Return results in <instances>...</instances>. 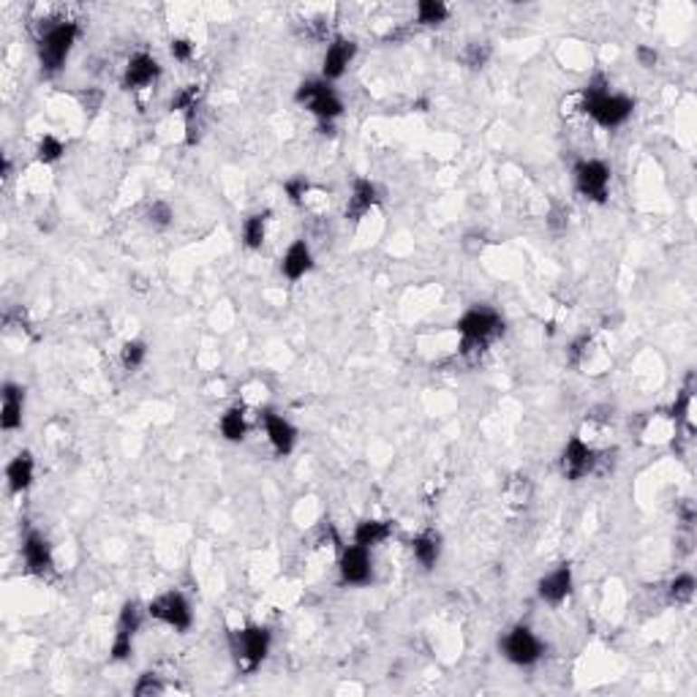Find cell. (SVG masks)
I'll list each match as a JSON object with an SVG mask.
<instances>
[{
	"label": "cell",
	"mask_w": 697,
	"mask_h": 697,
	"mask_svg": "<svg viewBox=\"0 0 697 697\" xmlns=\"http://www.w3.org/2000/svg\"><path fill=\"white\" fill-rule=\"evenodd\" d=\"M580 110H583L586 115H591L597 126H602V129H618V126H624V123L632 118L635 101H632L629 96L610 93L605 77L599 74V77H594V80L580 91Z\"/></svg>",
	"instance_id": "1"
},
{
	"label": "cell",
	"mask_w": 697,
	"mask_h": 697,
	"mask_svg": "<svg viewBox=\"0 0 697 697\" xmlns=\"http://www.w3.org/2000/svg\"><path fill=\"white\" fill-rule=\"evenodd\" d=\"M458 332H461V355L466 358H477L485 352V346L499 335L504 332V321L501 316L488 308V305H477L472 310H466L461 319H458Z\"/></svg>",
	"instance_id": "2"
},
{
	"label": "cell",
	"mask_w": 697,
	"mask_h": 697,
	"mask_svg": "<svg viewBox=\"0 0 697 697\" xmlns=\"http://www.w3.org/2000/svg\"><path fill=\"white\" fill-rule=\"evenodd\" d=\"M77 39H80V25H77V23L61 20V23L50 25V28L42 33V39H39V63H42V74H47V77L58 74V72L66 66V61H69V55H72Z\"/></svg>",
	"instance_id": "3"
},
{
	"label": "cell",
	"mask_w": 697,
	"mask_h": 697,
	"mask_svg": "<svg viewBox=\"0 0 697 697\" xmlns=\"http://www.w3.org/2000/svg\"><path fill=\"white\" fill-rule=\"evenodd\" d=\"M232 654L240 664V670L245 673H253L270 654V643H272V635L267 626H259V624H248L243 629H234L232 637Z\"/></svg>",
	"instance_id": "4"
},
{
	"label": "cell",
	"mask_w": 697,
	"mask_h": 697,
	"mask_svg": "<svg viewBox=\"0 0 697 697\" xmlns=\"http://www.w3.org/2000/svg\"><path fill=\"white\" fill-rule=\"evenodd\" d=\"M297 104H302L313 118H319L321 123H329L335 118L343 115V101L340 96L335 93V88L329 82H324L321 77L319 80H305L297 93H294Z\"/></svg>",
	"instance_id": "5"
},
{
	"label": "cell",
	"mask_w": 697,
	"mask_h": 697,
	"mask_svg": "<svg viewBox=\"0 0 697 697\" xmlns=\"http://www.w3.org/2000/svg\"><path fill=\"white\" fill-rule=\"evenodd\" d=\"M148 616H150L148 605H142L139 599L123 602V607L118 613V626H115V637H112V648H110V656L115 662H126L134 654V637L142 629Z\"/></svg>",
	"instance_id": "6"
},
{
	"label": "cell",
	"mask_w": 697,
	"mask_h": 697,
	"mask_svg": "<svg viewBox=\"0 0 697 697\" xmlns=\"http://www.w3.org/2000/svg\"><path fill=\"white\" fill-rule=\"evenodd\" d=\"M148 613H150V618L167 624L175 632H188L194 624L191 602L180 591H167V594L156 597L153 602H148Z\"/></svg>",
	"instance_id": "7"
},
{
	"label": "cell",
	"mask_w": 697,
	"mask_h": 697,
	"mask_svg": "<svg viewBox=\"0 0 697 697\" xmlns=\"http://www.w3.org/2000/svg\"><path fill=\"white\" fill-rule=\"evenodd\" d=\"M501 654H504L507 662H512V664H518V667H531V664H537V662L542 659L545 645H542V640H539L529 626L518 624V626H512V629L504 635V640H501Z\"/></svg>",
	"instance_id": "8"
},
{
	"label": "cell",
	"mask_w": 697,
	"mask_h": 697,
	"mask_svg": "<svg viewBox=\"0 0 697 697\" xmlns=\"http://www.w3.org/2000/svg\"><path fill=\"white\" fill-rule=\"evenodd\" d=\"M575 188L591 199V202H605L607 188H610V169L599 158H583L575 164Z\"/></svg>",
	"instance_id": "9"
},
{
	"label": "cell",
	"mask_w": 697,
	"mask_h": 697,
	"mask_svg": "<svg viewBox=\"0 0 697 697\" xmlns=\"http://www.w3.org/2000/svg\"><path fill=\"white\" fill-rule=\"evenodd\" d=\"M597 450L588 444V442H583L580 436H572L567 444H564V450H561V458H559V469H561V474L569 480V482H578V480H583V477H588L594 469H597Z\"/></svg>",
	"instance_id": "10"
},
{
	"label": "cell",
	"mask_w": 697,
	"mask_h": 697,
	"mask_svg": "<svg viewBox=\"0 0 697 697\" xmlns=\"http://www.w3.org/2000/svg\"><path fill=\"white\" fill-rule=\"evenodd\" d=\"M338 569H340V580L348 583V586H366L371 578H374V564H371V550L363 548V545H348L340 550V561H338Z\"/></svg>",
	"instance_id": "11"
},
{
	"label": "cell",
	"mask_w": 697,
	"mask_h": 697,
	"mask_svg": "<svg viewBox=\"0 0 697 697\" xmlns=\"http://www.w3.org/2000/svg\"><path fill=\"white\" fill-rule=\"evenodd\" d=\"M23 559H25V569L31 575H50L53 567H55V559H53V545L50 539L42 534V531H28L25 539H23Z\"/></svg>",
	"instance_id": "12"
},
{
	"label": "cell",
	"mask_w": 697,
	"mask_h": 697,
	"mask_svg": "<svg viewBox=\"0 0 697 697\" xmlns=\"http://www.w3.org/2000/svg\"><path fill=\"white\" fill-rule=\"evenodd\" d=\"M355 55H358V44L352 39H343V36L332 39V44L327 47V53L321 58V80L324 82L340 80L346 74L348 63L355 61Z\"/></svg>",
	"instance_id": "13"
},
{
	"label": "cell",
	"mask_w": 697,
	"mask_h": 697,
	"mask_svg": "<svg viewBox=\"0 0 697 697\" xmlns=\"http://www.w3.org/2000/svg\"><path fill=\"white\" fill-rule=\"evenodd\" d=\"M161 77V66L153 55L148 53H137L129 58L126 63V72H123V88L126 91H142V88H150L156 80Z\"/></svg>",
	"instance_id": "14"
},
{
	"label": "cell",
	"mask_w": 697,
	"mask_h": 697,
	"mask_svg": "<svg viewBox=\"0 0 697 697\" xmlns=\"http://www.w3.org/2000/svg\"><path fill=\"white\" fill-rule=\"evenodd\" d=\"M575 578H572V567L569 564H559L556 569H550L545 578H539L537 583V597L548 605H561L569 594H572Z\"/></svg>",
	"instance_id": "15"
},
{
	"label": "cell",
	"mask_w": 697,
	"mask_h": 697,
	"mask_svg": "<svg viewBox=\"0 0 697 697\" xmlns=\"http://www.w3.org/2000/svg\"><path fill=\"white\" fill-rule=\"evenodd\" d=\"M4 404H0V428L6 434H14L23 428V417H25V387L6 382L4 393H0Z\"/></svg>",
	"instance_id": "16"
},
{
	"label": "cell",
	"mask_w": 697,
	"mask_h": 697,
	"mask_svg": "<svg viewBox=\"0 0 697 697\" xmlns=\"http://www.w3.org/2000/svg\"><path fill=\"white\" fill-rule=\"evenodd\" d=\"M264 431H267V442H270V447L275 450V455H289L291 450H294V444H297V431H294V425L286 420V417H281V415H275V412H267L264 415Z\"/></svg>",
	"instance_id": "17"
},
{
	"label": "cell",
	"mask_w": 697,
	"mask_h": 697,
	"mask_svg": "<svg viewBox=\"0 0 697 697\" xmlns=\"http://www.w3.org/2000/svg\"><path fill=\"white\" fill-rule=\"evenodd\" d=\"M33 480H36V458L33 453L23 450L6 466V485L12 493H25L33 485Z\"/></svg>",
	"instance_id": "18"
},
{
	"label": "cell",
	"mask_w": 697,
	"mask_h": 697,
	"mask_svg": "<svg viewBox=\"0 0 697 697\" xmlns=\"http://www.w3.org/2000/svg\"><path fill=\"white\" fill-rule=\"evenodd\" d=\"M313 270V251L305 240H294L286 253L281 256V272L289 281H300L302 275H308Z\"/></svg>",
	"instance_id": "19"
},
{
	"label": "cell",
	"mask_w": 697,
	"mask_h": 697,
	"mask_svg": "<svg viewBox=\"0 0 697 697\" xmlns=\"http://www.w3.org/2000/svg\"><path fill=\"white\" fill-rule=\"evenodd\" d=\"M379 202V188L374 180L368 177H358L355 180V188H352V196H348V205H346V218H363L374 205Z\"/></svg>",
	"instance_id": "20"
},
{
	"label": "cell",
	"mask_w": 697,
	"mask_h": 697,
	"mask_svg": "<svg viewBox=\"0 0 697 697\" xmlns=\"http://www.w3.org/2000/svg\"><path fill=\"white\" fill-rule=\"evenodd\" d=\"M412 556L417 559L420 567L434 569L442 556V537L436 531H423L412 539Z\"/></svg>",
	"instance_id": "21"
},
{
	"label": "cell",
	"mask_w": 697,
	"mask_h": 697,
	"mask_svg": "<svg viewBox=\"0 0 697 697\" xmlns=\"http://www.w3.org/2000/svg\"><path fill=\"white\" fill-rule=\"evenodd\" d=\"M393 520H377V518H368V520H363L358 529H355V542L358 545H363V548H377V545H382V542H387L390 537H393Z\"/></svg>",
	"instance_id": "22"
},
{
	"label": "cell",
	"mask_w": 697,
	"mask_h": 697,
	"mask_svg": "<svg viewBox=\"0 0 697 697\" xmlns=\"http://www.w3.org/2000/svg\"><path fill=\"white\" fill-rule=\"evenodd\" d=\"M218 428H221V436H224L226 442H232V444L243 442V439H245V434H248V420H245V412H243L240 406H232V409H226V412L221 415V423H218Z\"/></svg>",
	"instance_id": "23"
},
{
	"label": "cell",
	"mask_w": 697,
	"mask_h": 697,
	"mask_svg": "<svg viewBox=\"0 0 697 697\" xmlns=\"http://www.w3.org/2000/svg\"><path fill=\"white\" fill-rule=\"evenodd\" d=\"M267 218H270V213H253L243 221V245L248 251L262 248L264 234H267Z\"/></svg>",
	"instance_id": "24"
},
{
	"label": "cell",
	"mask_w": 697,
	"mask_h": 697,
	"mask_svg": "<svg viewBox=\"0 0 697 697\" xmlns=\"http://www.w3.org/2000/svg\"><path fill=\"white\" fill-rule=\"evenodd\" d=\"M447 17H450V9H447V4H442V0H420L417 4V23L420 25L434 28V25L447 23Z\"/></svg>",
	"instance_id": "25"
},
{
	"label": "cell",
	"mask_w": 697,
	"mask_h": 697,
	"mask_svg": "<svg viewBox=\"0 0 697 697\" xmlns=\"http://www.w3.org/2000/svg\"><path fill=\"white\" fill-rule=\"evenodd\" d=\"M491 55H493V47H491L488 42H472V44H466L461 61L466 63V69L477 72V69H485V66H488Z\"/></svg>",
	"instance_id": "26"
},
{
	"label": "cell",
	"mask_w": 697,
	"mask_h": 697,
	"mask_svg": "<svg viewBox=\"0 0 697 697\" xmlns=\"http://www.w3.org/2000/svg\"><path fill=\"white\" fill-rule=\"evenodd\" d=\"M63 153H66V145H63V139H58L55 134H44V137L39 139V145H36V158H39L42 164H58V161L63 158Z\"/></svg>",
	"instance_id": "27"
},
{
	"label": "cell",
	"mask_w": 697,
	"mask_h": 697,
	"mask_svg": "<svg viewBox=\"0 0 697 697\" xmlns=\"http://www.w3.org/2000/svg\"><path fill=\"white\" fill-rule=\"evenodd\" d=\"M694 578L689 575V572H683V575H675V580H670V586H667V597H670V602L673 605H686V602H692V597H694Z\"/></svg>",
	"instance_id": "28"
},
{
	"label": "cell",
	"mask_w": 697,
	"mask_h": 697,
	"mask_svg": "<svg viewBox=\"0 0 697 697\" xmlns=\"http://www.w3.org/2000/svg\"><path fill=\"white\" fill-rule=\"evenodd\" d=\"M148 358V343L145 340H126L120 348V363L126 371H137Z\"/></svg>",
	"instance_id": "29"
},
{
	"label": "cell",
	"mask_w": 697,
	"mask_h": 697,
	"mask_svg": "<svg viewBox=\"0 0 697 697\" xmlns=\"http://www.w3.org/2000/svg\"><path fill=\"white\" fill-rule=\"evenodd\" d=\"M145 218H148V224L153 226V229H167L169 224H172V218H175V210H172V205L169 202H153L150 207H148V213H145Z\"/></svg>",
	"instance_id": "30"
},
{
	"label": "cell",
	"mask_w": 697,
	"mask_h": 697,
	"mask_svg": "<svg viewBox=\"0 0 697 697\" xmlns=\"http://www.w3.org/2000/svg\"><path fill=\"white\" fill-rule=\"evenodd\" d=\"M164 692H167V683L156 673H142L139 681L134 683L137 697H153V694H164Z\"/></svg>",
	"instance_id": "31"
},
{
	"label": "cell",
	"mask_w": 697,
	"mask_h": 697,
	"mask_svg": "<svg viewBox=\"0 0 697 697\" xmlns=\"http://www.w3.org/2000/svg\"><path fill=\"white\" fill-rule=\"evenodd\" d=\"M283 191H286V196H289L291 205H302L305 194L310 191V183H308L305 177H291V180H286Z\"/></svg>",
	"instance_id": "32"
},
{
	"label": "cell",
	"mask_w": 697,
	"mask_h": 697,
	"mask_svg": "<svg viewBox=\"0 0 697 697\" xmlns=\"http://www.w3.org/2000/svg\"><path fill=\"white\" fill-rule=\"evenodd\" d=\"M169 53H172V58H175V61H180V63H188V61L194 58V44H191L188 39H172V44H169Z\"/></svg>",
	"instance_id": "33"
},
{
	"label": "cell",
	"mask_w": 697,
	"mask_h": 697,
	"mask_svg": "<svg viewBox=\"0 0 697 697\" xmlns=\"http://www.w3.org/2000/svg\"><path fill=\"white\" fill-rule=\"evenodd\" d=\"M635 58H637V63H640L643 69H654V66L659 63V53H656L654 47H645V44H640V47L635 50Z\"/></svg>",
	"instance_id": "34"
},
{
	"label": "cell",
	"mask_w": 697,
	"mask_h": 697,
	"mask_svg": "<svg viewBox=\"0 0 697 697\" xmlns=\"http://www.w3.org/2000/svg\"><path fill=\"white\" fill-rule=\"evenodd\" d=\"M556 232H561V229H567V213L564 210H553L550 213V221H548Z\"/></svg>",
	"instance_id": "35"
}]
</instances>
